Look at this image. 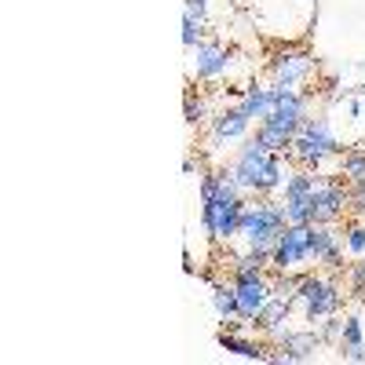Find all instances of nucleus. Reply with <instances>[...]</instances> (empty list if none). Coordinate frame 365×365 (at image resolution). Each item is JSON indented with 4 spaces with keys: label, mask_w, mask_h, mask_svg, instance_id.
I'll use <instances>...</instances> for the list:
<instances>
[{
    "label": "nucleus",
    "mask_w": 365,
    "mask_h": 365,
    "mask_svg": "<svg viewBox=\"0 0 365 365\" xmlns=\"http://www.w3.org/2000/svg\"><path fill=\"white\" fill-rule=\"evenodd\" d=\"M311 223H289L278 234V245L270 252V270H307L311 263V245H307Z\"/></svg>",
    "instance_id": "nucleus-6"
},
{
    "label": "nucleus",
    "mask_w": 365,
    "mask_h": 365,
    "mask_svg": "<svg viewBox=\"0 0 365 365\" xmlns=\"http://www.w3.org/2000/svg\"><path fill=\"white\" fill-rule=\"evenodd\" d=\"M182 11L205 22V19H208V0H182Z\"/></svg>",
    "instance_id": "nucleus-27"
},
{
    "label": "nucleus",
    "mask_w": 365,
    "mask_h": 365,
    "mask_svg": "<svg viewBox=\"0 0 365 365\" xmlns=\"http://www.w3.org/2000/svg\"><path fill=\"white\" fill-rule=\"evenodd\" d=\"M197 194H201V201H212V197H249L245 190L237 187V179L230 175V168H212V172H205Z\"/></svg>",
    "instance_id": "nucleus-16"
},
{
    "label": "nucleus",
    "mask_w": 365,
    "mask_h": 365,
    "mask_svg": "<svg viewBox=\"0 0 365 365\" xmlns=\"http://www.w3.org/2000/svg\"><path fill=\"white\" fill-rule=\"evenodd\" d=\"M289 227V216H285V205L282 197H256L245 205V212H241V245L252 249V252H263L270 256L274 245H278V234Z\"/></svg>",
    "instance_id": "nucleus-1"
},
{
    "label": "nucleus",
    "mask_w": 365,
    "mask_h": 365,
    "mask_svg": "<svg viewBox=\"0 0 365 365\" xmlns=\"http://www.w3.org/2000/svg\"><path fill=\"white\" fill-rule=\"evenodd\" d=\"M249 197H212L201 201V223L208 230V237L216 245H230L241 230V212H245Z\"/></svg>",
    "instance_id": "nucleus-4"
},
{
    "label": "nucleus",
    "mask_w": 365,
    "mask_h": 365,
    "mask_svg": "<svg viewBox=\"0 0 365 365\" xmlns=\"http://www.w3.org/2000/svg\"><path fill=\"white\" fill-rule=\"evenodd\" d=\"M307 245H311V259H314V263H322V267H329V270H336V274L344 270V252H347V245H344V237H340L336 227L311 223Z\"/></svg>",
    "instance_id": "nucleus-12"
},
{
    "label": "nucleus",
    "mask_w": 365,
    "mask_h": 365,
    "mask_svg": "<svg viewBox=\"0 0 365 365\" xmlns=\"http://www.w3.org/2000/svg\"><path fill=\"white\" fill-rule=\"evenodd\" d=\"M344 361H365V344H354V347H340Z\"/></svg>",
    "instance_id": "nucleus-28"
},
{
    "label": "nucleus",
    "mask_w": 365,
    "mask_h": 365,
    "mask_svg": "<svg viewBox=\"0 0 365 365\" xmlns=\"http://www.w3.org/2000/svg\"><path fill=\"white\" fill-rule=\"evenodd\" d=\"M344 245H347L351 256H358V259L365 256V227L361 223H347L344 227Z\"/></svg>",
    "instance_id": "nucleus-25"
},
{
    "label": "nucleus",
    "mask_w": 365,
    "mask_h": 365,
    "mask_svg": "<svg viewBox=\"0 0 365 365\" xmlns=\"http://www.w3.org/2000/svg\"><path fill=\"white\" fill-rule=\"evenodd\" d=\"M289 318H292V299H285V296H270V299L263 303V311L256 314L252 329L267 332L270 340H278L282 332L289 329Z\"/></svg>",
    "instance_id": "nucleus-15"
},
{
    "label": "nucleus",
    "mask_w": 365,
    "mask_h": 365,
    "mask_svg": "<svg viewBox=\"0 0 365 365\" xmlns=\"http://www.w3.org/2000/svg\"><path fill=\"white\" fill-rule=\"evenodd\" d=\"M347 113L358 117V113H361V99H351V103H347Z\"/></svg>",
    "instance_id": "nucleus-30"
},
{
    "label": "nucleus",
    "mask_w": 365,
    "mask_h": 365,
    "mask_svg": "<svg viewBox=\"0 0 365 365\" xmlns=\"http://www.w3.org/2000/svg\"><path fill=\"white\" fill-rule=\"evenodd\" d=\"M314 182H318V175L311 172V168H292V175H289V182L282 187V205H285V216H289V223H314V216H311V194H314Z\"/></svg>",
    "instance_id": "nucleus-8"
},
{
    "label": "nucleus",
    "mask_w": 365,
    "mask_h": 365,
    "mask_svg": "<svg viewBox=\"0 0 365 365\" xmlns=\"http://www.w3.org/2000/svg\"><path fill=\"white\" fill-rule=\"evenodd\" d=\"M311 73H314V58L307 48H296V44L274 48V55H270V81L274 84L299 88L311 81Z\"/></svg>",
    "instance_id": "nucleus-7"
},
{
    "label": "nucleus",
    "mask_w": 365,
    "mask_h": 365,
    "mask_svg": "<svg viewBox=\"0 0 365 365\" xmlns=\"http://www.w3.org/2000/svg\"><path fill=\"white\" fill-rule=\"evenodd\" d=\"M267 165H270V150H267L256 135H249V139H241L237 154H234V161H230L227 168H230V175L237 179V187L245 190L249 197H259Z\"/></svg>",
    "instance_id": "nucleus-3"
},
{
    "label": "nucleus",
    "mask_w": 365,
    "mask_h": 365,
    "mask_svg": "<svg viewBox=\"0 0 365 365\" xmlns=\"http://www.w3.org/2000/svg\"><path fill=\"white\" fill-rule=\"evenodd\" d=\"M230 282H234V292H237V318L256 322V314L263 311V303L274 296L270 270L267 274H249V278H230Z\"/></svg>",
    "instance_id": "nucleus-10"
},
{
    "label": "nucleus",
    "mask_w": 365,
    "mask_h": 365,
    "mask_svg": "<svg viewBox=\"0 0 365 365\" xmlns=\"http://www.w3.org/2000/svg\"><path fill=\"white\" fill-rule=\"evenodd\" d=\"M347 212H351V187L340 182V172L336 175H318L314 194H311V216H314V223L336 227Z\"/></svg>",
    "instance_id": "nucleus-5"
},
{
    "label": "nucleus",
    "mask_w": 365,
    "mask_h": 365,
    "mask_svg": "<svg viewBox=\"0 0 365 365\" xmlns=\"http://www.w3.org/2000/svg\"><path fill=\"white\" fill-rule=\"evenodd\" d=\"M340 299H344V289L336 282V270L332 274H314V270H303V282H299V292L292 299V307L303 314V322H322L329 314L340 311Z\"/></svg>",
    "instance_id": "nucleus-2"
},
{
    "label": "nucleus",
    "mask_w": 365,
    "mask_h": 365,
    "mask_svg": "<svg viewBox=\"0 0 365 365\" xmlns=\"http://www.w3.org/2000/svg\"><path fill=\"white\" fill-rule=\"evenodd\" d=\"M347 285H351V292H365V259L347 267Z\"/></svg>",
    "instance_id": "nucleus-26"
},
{
    "label": "nucleus",
    "mask_w": 365,
    "mask_h": 365,
    "mask_svg": "<svg viewBox=\"0 0 365 365\" xmlns=\"http://www.w3.org/2000/svg\"><path fill=\"white\" fill-rule=\"evenodd\" d=\"M182 120L194 128V125H205L208 120V103H205V96L197 88H187L182 91Z\"/></svg>",
    "instance_id": "nucleus-21"
},
{
    "label": "nucleus",
    "mask_w": 365,
    "mask_h": 365,
    "mask_svg": "<svg viewBox=\"0 0 365 365\" xmlns=\"http://www.w3.org/2000/svg\"><path fill=\"white\" fill-rule=\"evenodd\" d=\"M351 212L354 216H365V194H351Z\"/></svg>",
    "instance_id": "nucleus-29"
},
{
    "label": "nucleus",
    "mask_w": 365,
    "mask_h": 365,
    "mask_svg": "<svg viewBox=\"0 0 365 365\" xmlns=\"http://www.w3.org/2000/svg\"><path fill=\"white\" fill-rule=\"evenodd\" d=\"M325 347L322 340V332L311 325V329H285L278 340H274V351L278 354H270V361H314L318 351Z\"/></svg>",
    "instance_id": "nucleus-9"
},
{
    "label": "nucleus",
    "mask_w": 365,
    "mask_h": 365,
    "mask_svg": "<svg viewBox=\"0 0 365 365\" xmlns=\"http://www.w3.org/2000/svg\"><path fill=\"white\" fill-rule=\"evenodd\" d=\"M190 55H194V58H190V81H201V84L227 77V70H230V63H234V55H230L223 44H216V41H201Z\"/></svg>",
    "instance_id": "nucleus-11"
},
{
    "label": "nucleus",
    "mask_w": 365,
    "mask_h": 365,
    "mask_svg": "<svg viewBox=\"0 0 365 365\" xmlns=\"http://www.w3.org/2000/svg\"><path fill=\"white\" fill-rule=\"evenodd\" d=\"M252 329H220V347L230 351V354H241V358H252V361H270V347L256 336H249Z\"/></svg>",
    "instance_id": "nucleus-14"
},
{
    "label": "nucleus",
    "mask_w": 365,
    "mask_h": 365,
    "mask_svg": "<svg viewBox=\"0 0 365 365\" xmlns=\"http://www.w3.org/2000/svg\"><path fill=\"white\" fill-rule=\"evenodd\" d=\"M237 106L249 113V120H259L263 117H270V110H274V88L267 84V88H259V84H252V88H241V99H237Z\"/></svg>",
    "instance_id": "nucleus-18"
},
{
    "label": "nucleus",
    "mask_w": 365,
    "mask_h": 365,
    "mask_svg": "<svg viewBox=\"0 0 365 365\" xmlns=\"http://www.w3.org/2000/svg\"><path fill=\"white\" fill-rule=\"evenodd\" d=\"M208 120H212V139H216V143H237V139H249V128H252L249 113L241 110L237 103H234V106L216 110Z\"/></svg>",
    "instance_id": "nucleus-13"
},
{
    "label": "nucleus",
    "mask_w": 365,
    "mask_h": 365,
    "mask_svg": "<svg viewBox=\"0 0 365 365\" xmlns=\"http://www.w3.org/2000/svg\"><path fill=\"white\" fill-rule=\"evenodd\" d=\"M354 344H365V329H361L358 314H347L344 318V332H340V347H354Z\"/></svg>",
    "instance_id": "nucleus-24"
},
{
    "label": "nucleus",
    "mask_w": 365,
    "mask_h": 365,
    "mask_svg": "<svg viewBox=\"0 0 365 365\" xmlns=\"http://www.w3.org/2000/svg\"><path fill=\"white\" fill-rule=\"evenodd\" d=\"M299 132L314 143V150H318L325 161H329V158H340V139H336V132H332L329 117H307Z\"/></svg>",
    "instance_id": "nucleus-17"
},
{
    "label": "nucleus",
    "mask_w": 365,
    "mask_h": 365,
    "mask_svg": "<svg viewBox=\"0 0 365 365\" xmlns=\"http://www.w3.org/2000/svg\"><path fill=\"white\" fill-rule=\"evenodd\" d=\"M201 41H205V22L182 11V48H187V51H194Z\"/></svg>",
    "instance_id": "nucleus-23"
},
{
    "label": "nucleus",
    "mask_w": 365,
    "mask_h": 365,
    "mask_svg": "<svg viewBox=\"0 0 365 365\" xmlns=\"http://www.w3.org/2000/svg\"><path fill=\"white\" fill-rule=\"evenodd\" d=\"M270 270V256L252 252V249H241L230 259V278H249V274H267Z\"/></svg>",
    "instance_id": "nucleus-19"
},
{
    "label": "nucleus",
    "mask_w": 365,
    "mask_h": 365,
    "mask_svg": "<svg viewBox=\"0 0 365 365\" xmlns=\"http://www.w3.org/2000/svg\"><path fill=\"white\" fill-rule=\"evenodd\" d=\"M212 307H216L220 322L237 318V292H234V282H230V285H227V282H216V285H212Z\"/></svg>",
    "instance_id": "nucleus-20"
},
{
    "label": "nucleus",
    "mask_w": 365,
    "mask_h": 365,
    "mask_svg": "<svg viewBox=\"0 0 365 365\" xmlns=\"http://www.w3.org/2000/svg\"><path fill=\"white\" fill-rule=\"evenodd\" d=\"M340 175H344L347 187H351V182H358V179H365V146L344 150V154H340Z\"/></svg>",
    "instance_id": "nucleus-22"
}]
</instances>
